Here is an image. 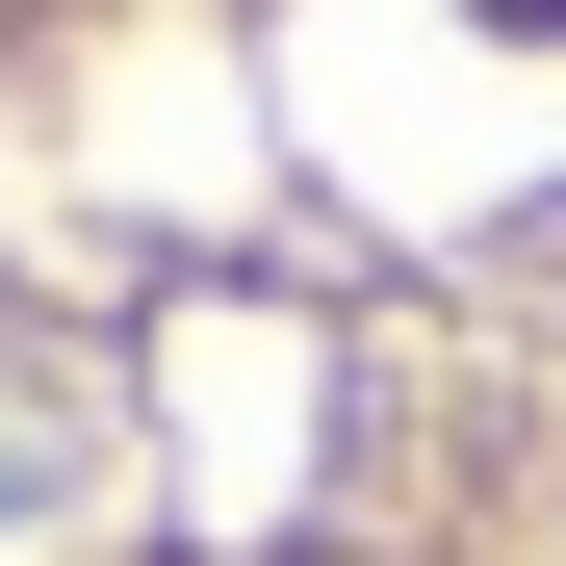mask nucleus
Wrapping results in <instances>:
<instances>
[{"instance_id": "obj_1", "label": "nucleus", "mask_w": 566, "mask_h": 566, "mask_svg": "<svg viewBox=\"0 0 566 566\" xmlns=\"http://www.w3.org/2000/svg\"><path fill=\"white\" fill-rule=\"evenodd\" d=\"M0 566H566V0H283L232 155L77 180Z\"/></svg>"}]
</instances>
